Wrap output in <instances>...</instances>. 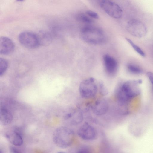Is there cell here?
<instances>
[{
	"instance_id": "cell-1",
	"label": "cell",
	"mask_w": 153,
	"mask_h": 153,
	"mask_svg": "<svg viewBox=\"0 0 153 153\" xmlns=\"http://www.w3.org/2000/svg\"><path fill=\"white\" fill-rule=\"evenodd\" d=\"M141 80H128L121 85L116 90L115 95L119 104L126 105L133 98L141 93L139 85Z\"/></svg>"
},
{
	"instance_id": "cell-2",
	"label": "cell",
	"mask_w": 153,
	"mask_h": 153,
	"mask_svg": "<svg viewBox=\"0 0 153 153\" xmlns=\"http://www.w3.org/2000/svg\"><path fill=\"white\" fill-rule=\"evenodd\" d=\"M74 134L71 129L61 127L54 131L53 135L54 143L58 147L66 148L70 146L74 140Z\"/></svg>"
},
{
	"instance_id": "cell-3",
	"label": "cell",
	"mask_w": 153,
	"mask_h": 153,
	"mask_svg": "<svg viewBox=\"0 0 153 153\" xmlns=\"http://www.w3.org/2000/svg\"><path fill=\"white\" fill-rule=\"evenodd\" d=\"M80 35L83 40L91 44H100L106 40V36L103 31L92 26L83 27L81 31Z\"/></svg>"
},
{
	"instance_id": "cell-4",
	"label": "cell",
	"mask_w": 153,
	"mask_h": 153,
	"mask_svg": "<svg viewBox=\"0 0 153 153\" xmlns=\"http://www.w3.org/2000/svg\"><path fill=\"white\" fill-rule=\"evenodd\" d=\"M98 85L95 79L89 77L82 81L79 86V91L81 96L89 99L94 97L98 90Z\"/></svg>"
},
{
	"instance_id": "cell-5",
	"label": "cell",
	"mask_w": 153,
	"mask_h": 153,
	"mask_svg": "<svg viewBox=\"0 0 153 153\" xmlns=\"http://www.w3.org/2000/svg\"><path fill=\"white\" fill-rule=\"evenodd\" d=\"M18 39L22 46L28 49H35L40 45L37 33L32 32H21L19 36Z\"/></svg>"
},
{
	"instance_id": "cell-6",
	"label": "cell",
	"mask_w": 153,
	"mask_h": 153,
	"mask_svg": "<svg viewBox=\"0 0 153 153\" xmlns=\"http://www.w3.org/2000/svg\"><path fill=\"white\" fill-rule=\"evenodd\" d=\"M127 28L130 34L137 38L144 36L147 32V28L145 24L135 19H131L128 22Z\"/></svg>"
},
{
	"instance_id": "cell-7",
	"label": "cell",
	"mask_w": 153,
	"mask_h": 153,
	"mask_svg": "<svg viewBox=\"0 0 153 153\" xmlns=\"http://www.w3.org/2000/svg\"><path fill=\"white\" fill-rule=\"evenodd\" d=\"M100 4L101 8L111 17L119 19L122 16V9L116 3L109 0H104L101 1Z\"/></svg>"
},
{
	"instance_id": "cell-8",
	"label": "cell",
	"mask_w": 153,
	"mask_h": 153,
	"mask_svg": "<svg viewBox=\"0 0 153 153\" xmlns=\"http://www.w3.org/2000/svg\"><path fill=\"white\" fill-rule=\"evenodd\" d=\"M77 134L80 138L87 141L94 140L97 136L96 129L87 123H85L80 127L78 130Z\"/></svg>"
},
{
	"instance_id": "cell-9",
	"label": "cell",
	"mask_w": 153,
	"mask_h": 153,
	"mask_svg": "<svg viewBox=\"0 0 153 153\" xmlns=\"http://www.w3.org/2000/svg\"><path fill=\"white\" fill-rule=\"evenodd\" d=\"M103 61L105 71L109 75H114L118 69V64L114 58L108 54L103 56Z\"/></svg>"
},
{
	"instance_id": "cell-10",
	"label": "cell",
	"mask_w": 153,
	"mask_h": 153,
	"mask_svg": "<svg viewBox=\"0 0 153 153\" xmlns=\"http://www.w3.org/2000/svg\"><path fill=\"white\" fill-rule=\"evenodd\" d=\"M15 45L13 42L9 38L2 36L0 38V53L8 55L14 51Z\"/></svg>"
},
{
	"instance_id": "cell-11",
	"label": "cell",
	"mask_w": 153,
	"mask_h": 153,
	"mask_svg": "<svg viewBox=\"0 0 153 153\" xmlns=\"http://www.w3.org/2000/svg\"><path fill=\"white\" fill-rule=\"evenodd\" d=\"M109 108L108 101L105 99H100L97 101L92 107L93 112L97 116L105 115Z\"/></svg>"
},
{
	"instance_id": "cell-12",
	"label": "cell",
	"mask_w": 153,
	"mask_h": 153,
	"mask_svg": "<svg viewBox=\"0 0 153 153\" xmlns=\"http://www.w3.org/2000/svg\"><path fill=\"white\" fill-rule=\"evenodd\" d=\"M5 137L14 146H20L23 143V139L20 131L18 128L7 133Z\"/></svg>"
},
{
	"instance_id": "cell-13",
	"label": "cell",
	"mask_w": 153,
	"mask_h": 153,
	"mask_svg": "<svg viewBox=\"0 0 153 153\" xmlns=\"http://www.w3.org/2000/svg\"><path fill=\"white\" fill-rule=\"evenodd\" d=\"M13 116L11 112L7 108L2 107L0 109V122L3 125L10 124L12 121Z\"/></svg>"
},
{
	"instance_id": "cell-14",
	"label": "cell",
	"mask_w": 153,
	"mask_h": 153,
	"mask_svg": "<svg viewBox=\"0 0 153 153\" xmlns=\"http://www.w3.org/2000/svg\"><path fill=\"white\" fill-rule=\"evenodd\" d=\"M40 45H48L51 42L52 37L51 34L45 31H40L37 33Z\"/></svg>"
},
{
	"instance_id": "cell-15",
	"label": "cell",
	"mask_w": 153,
	"mask_h": 153,
	"mask_svg": "<svg viewBox=\"0 0 153 153\" xmlns=\"http://www.w3.org/2000/svg\"><path fill=\"white\" fill-rule=\"evenodd\" d=\"M66 119L71 118L72 123L74 125L80 123L83 120V115L79 111H74L68 113L65 116Z\"/></svg>"
},
{
	"instance_id": "cell-16",
	"label": "cell",
	"mask_w": 153,
	"mask_h": 153,
	"mask_svg": "<svg viewBox=\"0 0 153 153\" xmlns=\"http://www.w3.org/2000/svg\"><path fill=\"white\" fill-rule=\"evenodd\" d=\"M128 71L131 73L135 74H139L143 71L142 69L138 66L132 64H128L127 66Z\"/></svg>"
},
{
	"instance_id": "cell-17",
	"label": "cell",
	"mask_w": 153,
	"mask_h": 153,
	"mask_svg": "<svg viewBox=\"0 0 153 153\" xmlns=\"http://www.w3.org/2000/svg\"><path fill=\"white\" fill-rule=\"evenodd\" d=\"M8 65L7 60L3 58H1L0 59V76L3 75L8 68Z\"/></svg>"
},
{
	"instance_id": "cell-18",
	"label": "cell",
	"mask_w": 153,
	"mask_h": 153,
	"mask_svg": "<svg viewBox=\"0 0 153 153\" xmlns=\"http://www.w3.org/2000/svg\"><path fill=\"white\" fill-rule=\"evenodd\" d=\"M126 39L136 52L142 57H144L146 55L144 52L140 47L136 45L130 39L127 38Z\"/></svg>"
},
{
	"instance_id": "cell-19",
	"label": "cell",
	"mask_w": 153,
	"mask_h": 153,
	"mask_svg": "<svg viewBox=\"0 0 153 153\" xmlns=\"http://www.w3.org/2000/svg\"><path fill=\"white\" fill-rule=\"evenodd\" d=\"M98 89L100 94L102 96L107 95L108 92V89L102 82H99L98 84Z\"/></svg>"
},
{
	"instance_id": "cell-20",
	"label": "cell",
	"mask_w": 153,
	"mask_h": 153,
	"mask_svg": "<svg viewBox=\"0 0 153 153\" xmlns=\"http://www.w3.org/2000/svg\"><path fill=\"white\" fill-rule=\"evenodd\" d=\"M78 19L82 22L87 24H91L92 23V20L87 15L81 14L78 16Z\"/></svg>"
},
{
	"instance_id": "cell-21",
	"label": "cell",
	"mask_w": 153,
	"mask_h": 153,
	"mask_svg": "<svg viewBox=\"0 0 153 153\" xmlns=\"http://www.w3.org/2000/svg\"><path fill=\"white\" fill-rule=\"evenodd\" d=\"M86 14L91 18L98 19L99 18V16L97 13L91 10H88L86 12Z\"/></svg>"
},
{
	"instance_id": "cell-22",
	"label": "cell",
	"mask_w": 153,
	"mask_h": 153,
	"mask_svg": "<svg viewBox=\"0 0 153 153\" xmlns=\"http://www.w3.org/2000/svg\"><path fill=\"white\" fill-rule=\"evenodd\" d=\"M77 153H91V152L89 148L86 147H84L80 149Z\"/></svg>"
},
{
	"instance_id": "cell-23",
	"label": "cell",
	"mask_w": 153,
	"mask_h": 153,
	"mask_svg": "<svg viewBox=\"0 0 153 153\" xmlns=\"http://www.w3.org/2000/svg\"><path fill=\"white\" fill-rule=\"evenodd\" d=\"M147 76L150 82L153 85V73L149 72L147 73Z\"/></svg>"
},
{
	"instance_id": "cell-24",
	"label": "cell",
	"mask_w": 153,
	"mask_h": 153,
	"mask_svg": "<svg viewBox=\"0 0 153 153\" xmlns=\"http://www.w3.org/2000/svg\"><path fill=\"white\" fill-rule=\"evenodd\" d=\"M10 150L11 153H21L19 150L14 147H10Z\"/></svg>"
},
{
	"instance_id": "cell-25",
	"label": "cell",
	"mask_w": 153,
	"mask_h": 153,
	"mask_svg": "<svg viewBox=\"0 0 153 153\" xmlns=\"http://www.w3.org/2000/svg\"><path fill=\"white\" fill-rule=\"evenodd\" d=\"M58 153H64L63 152H58Z\"/></svg>"
},
{
	"instance_id": "cell-26",
	"label": "cell",
	"mask_w": 153,
	"mask_h": 153,
	"mask_svg": "<svg viewBox=\"0 0 153 153\" xmlns=\"http://www.w3.org/2000/svg\"></svg>"
}]
</instances>
